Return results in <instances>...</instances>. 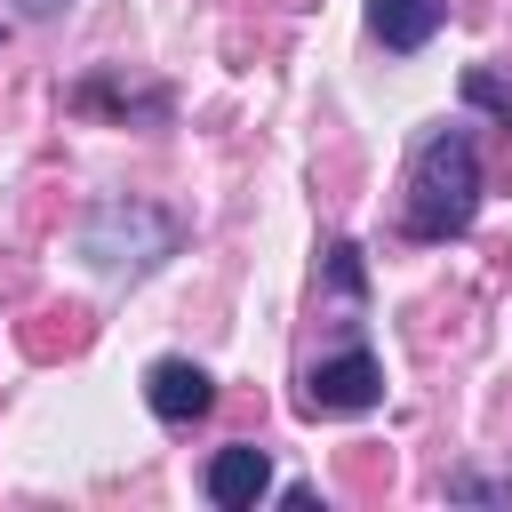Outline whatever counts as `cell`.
I'll return each instance as SVG.
<instances>
[{"label":"cell","instance_id":"1","mask_svg":"<svg viewBox=\"0 0 512 512\" xmlns=\"http://www.w3.org/2000/svg\"><path fill=\"white\" fill-rule=\"evenodd\" d=\"M480 216V160L464 128H432L408 160V232L416 240H456Z\"/></svg>","mask_w":512,"mask_h":512},{"label":"cell","instance_id":"2","mask_svg":"<svg viewBox=\"0 0 512 512\" xmlns=\"http://www.w3.org/2000/svg\"><path fill=\"white\" fill-rule=\"evenodd\" d=\"M384 400V368H376V352H336V360H320L312 376H304V408L312 416H360V408H376Z\"/></svg>","mask_w":512,"mask_h":512},{"label":"cell","instance_id":"3","mask_svg":"<svg viewBox=\"0 0 512 512\" xmlns=\"http://www.w3.org/2000/svg\"><path fill=\"white\" fill-rule=\"evenodd\" d=\"M144 400H152L160 424H192V416L216 408V384H208L200 360H152V368H144Z\"/></svg>","mask_w":512,"mask_h":512},{"label":"cell","instance_id":"4","mask_svg":"<svg viewBox=\"0 0 512 512\" xmlns=\"http://www.w3.org/2000/svg\"><path fill=\"white\" fill-rule=\"evenodd\" d=\"M264 488H272V456H264V448L240 440V448H216V456H208V504L240 512V504H256Z\"/></svg>","mask_w":512,"mask_h":512},{"label":"cell","instance_id":"5","mask_svg":"<svg viewBox=\"0 0 512 512\" xmlns=\"http://www.w3.org/2000/svg\"><path fill=\"white\" fill-rule=\"evenodd\" d=\"M368 32L408 56V48H424L440 32V0H368Z\"/></svg>","mask_w":512,"mask_h":512},{"label":"cell","instance_id":"6","mask_svg":"<svg viewBox=\"0 0 512 512\" xmlns=\"http://www.w3.org/2000/svg\"><path fill=\"white\" fill-rule=\"evenodd\" d=\"M464 96H472V104H488V112L512 128V88H504L496 72H464Z\"/></svg>","mask_w":512,"mask_h":512},{"label":"cell","instance_id":"7","mask_svg":"<svg viewBox=\"0 0 512 512\" xmlns=\"http://www.w3.org/2000/svg\"><path fill=\"white\" fill-rule=\"evenodd\" d=\"M328 272H336V288H360V248H352V240L328 248Z\"/></svg>","mask_w":512,"mask_h":512},{"label":"cell","instance_id":"8","mask_svg":"<svg viewBox=\"0 0 512 512\" xmlns=\"http://www.w3.org/2000/svg\"><path fill=\"white\" fill-rule=\"evenodd\" d=\"M56 8H64V0H24V16H56Z\"/></svg>","mask_w":512,"mask_h":512}]
</instances>
